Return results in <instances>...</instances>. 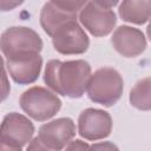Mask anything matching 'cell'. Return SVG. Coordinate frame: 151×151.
<instances>
[{
	"label": "cell",
	"mask_w": 151,
	"mask_h": 151,
	"mask_svg": "<svg viewBox=\"0 0 151 151\" xmlns=\"http://www.w3.org/2000/svg\"><path fill=\"white\" fill-rule=\"evenodd\" d=\"M90 76L91 65L86 60L52 59L45 66L44 83L57 94L78 99L84 96Z\"/></svg>",
	"instance_id": "cell-1"
},
{
	"label": "cell",
	"mask_w": 151,
	"mask_h": 151,
	"mask_svg": "<svg viewBox=\"0 0 151 151\" xmlns=\"http://www.w3.org/2000/svg\"><path fill=\"white\" fill-rule=\"evenodd\" d=\"M85 91L91 101L105 107L113 106L124 91L123 77L113 67L98 68L91 73Z\"/></svg>",
	"instance_id": "cell-2"
},
{
	"label": "cell",
	"mask_w": 151,
	"mask_h": 151,
	"mask_svg": "<svg viewBox=\"0 0 151 151\" xmlns=\"http://www.w3.org/2000/svg\"><path fill=\"white\" fill-rule=\"evenodd\" d=\"M44 42L40 35L26 26H12L0 35V51L6 59L40 53Z\"/></svg>",
	"instance_id": "cell-3"
},
{
	"label": "cell",
	"mask_w": 151,
	"mask_h": 151,
	"mask_svg": "<svg viewBox=\"0 0 151 151\" xmlns=\"http://www.w3.org/2000/svg\"><path fill=\"white\" fill-rule=\"evenodd\" d=\"M21 110L37 122L54 117L61 109V100L53 91L42 86H32L20 96Z\"/></svg>",
	"instance_id": "cell-4"
},
{
	"label": "cell",
	"mask_w": 151,
	"mask_h": 151,
	"mask_svg": "<svg viewBox=\"0 0 151 151\" xmlns=\"http://www.w3.org/2000/svg\"><path fill=\"white\" fill-rule=\"evenodd\" d=\"M34 134L33 123L18 112L7 113L0 124V150H22Z\"/></svg>",
	"instance_id": "cell-5"
},
{
	"label": "cell",
	"mask_w": 151,
	"mask_h": 151,
	"mask_svg": "<svg viewBox=\"0 0 151 151\" xmlns=\"http://www.w3.org/2000/svg\"><path fill=\"white\" fill-rule=\"evenodd\" d=\"M51 38L54 50L64 55L83 54L90 46V39L78 24V19L61 25Z\"/></svg>",
	"instance_id": "cell-6"
},
{
	"label": "cell",
	"mask_w": 151,
	"mask_h": 151,
	"mask_svg": "<svg viewBox=\"0 0 151 151\" xmlns=\"http://www.w3.org/2000/svg\"><path fill=\"white\" fill-rule=\"evenodd\" d=\"M77 133L73 119L61 117L42 124L38 131V139L44 144L46 151H59L74 138Z\"/></svg>",
	"instance_id": "cell-7"
},
{
	"label": "cell",
	"mask_w": 151,
	"mask_h": 151,
	"mask_svg": "<svg viewBox=\"0 0 151 151\" xmlns=\"http://www.w3.org/2000/svg\"><path fill=\"white\" fill-rule=\"evenodd\" d=\"M78 19L84 28L97 38L109 35L117 24L116 13L112 9L100 7L93 1L80 9Z\"/></svg>",
	"instance_id": "cell-8"
},
{
	"label": "cell",
	"mask_w": 151,
	"mask_h": 151,
	"mask_svg": "<svg viewBox=\"0 0 151 151\" xmlns=\"http://www.w3.org/2000/svg\"><path fill=\"white\" fill-rule=\"evenodd\" d=\"M112 118L109 112L88 107L78 117V133L86 140H100L111 134Z\"/></svg>",
	"instance_id": "cell-9"
},
{
	"label": "cell",
	"mask_w": 151,
	"mask_h": 151,
	"mask_svg": "<svg viewBox=\"0 0 151 151\" xmlns=\"http://www.w3.org/2000/svg\"><path fill=\"white\" fill-rule=\"evenodd\" d=\"M111 44L113 48L125 58L140 55L147 45L145 34L139 28L127 25H122L113 31Z\"/></svg>",
	"instance_id": "cell-10"
},
{
	"label": "cell",
	"mask_w": 151,
	"mask_h": 151,
	"mask_svg": "<svg viewBox=\"0 0 151 151\" xmlns=\"http://www.w3.org/2000/svg\"><path fill=\"white\" fill-rule=\"evenodd\" d=\"M6 66L14 83L19 85H29L37 81L40 76L42 58L40 53H34L19 58L7 59Z\"/></svg>",
	"instance_id": "cell-11"
},
{
	"label": "cell",
	"mask_w": 151,
	"mask_h": 151,
	"mask_svg": "<svg viewBox=\"0 0 151 151\" xmlns=\"http://www.w3.org/2000/svg\"><path fill=\"white\" fill-rule=\"evenodd\" d=\"M76 19H78L77 13H70L60 9L52 2H46L40 11V25L44 32L50 37H52L55 29L61 25Z\"/></svg>",
	"instance_id": "cell-12"
},
{
	"label": "cell",
	"mask_w": 151,
	"mask_h": 151,
	"mask_svg": "<svg viewBox=\"0 0 151 151\" xmlns=\"http://www.w3.org/2000/svg\"><path fill=\"white\" fill-rule=\"evenodd\" d=\"M120 19L134 25H144L151 14L150 0H122L118 8Z\"/></svg>",
	"instance_id": "cell-13"
},
{
	"label": "cell",
	"mask_w": 151,
	"mask_h": 151,
	"mask_svg": "<svg viewBox=\"0 0 151 151\" xmlns=\"http://www.w3.org/2000/svg\"><path fill=\"white\" fill-rule=\"evenodd\" d=\"M150 77H145L136 83L131 88L129 100L130 104L142 111H149L151 109V94H150Z\"/></svg>",
	"instance_id": "cell-14"
},
{
	"label": "cell",
	"mask_w": 151,
	"mask_h": 151,
	"mask_svg": "<svg viewBox=\"0 0 151 151\" xmlns=\"http://www.w3.org/2000/svg\"><path fill=\"white\" fill-rule=\"evenodd\" d=\"M50 2L66 12L77 13L88 2V0H50Z\"/></svg>",
	"instance_id": "cell-15"
},
{
	"label": "cell",
	"mask_w": 151,
	"mask_h": 151,
	"mask_svg": "<svg viewBox=\"0 0 151 151\" xmlns=\"http://www.w3.org/2000/svg\"><path fill=\"white\" fill-rule=\"evenodd\" d=\"M11 92V84L9 79L7 77V73L5 71V65H4V59L0 55V103L7 99L8 94Z\"/></svg>",
	"instance_id": "cell-16"
},
{
	"label": "cell",
	"mask_w": 151,
	"mask_h": 151,
	"mask_svg": "<svg viewBox=\"0 0 151 151\" xmlns=\"http://www.w3.org/2000/svg\"><path fill=\"white\" fill-rule=\"evenodd\" d=\"M25 0H0V12H9L22 5Z\"/></svg>",
	"instance_id": "cell-17"
},
{
	"label": "cell",
	"mask_w": 151,
	"mask_h": 151,
	"mask_svg": "<svg viewBox=\"0 0 151 151\" xmlns=\"http://www.w3.org/2000/svg\"><path fill=\"white\" fill-rule=\"evenodd\" d=\"M90 145H87L85 142L80 140V139H76V140H71L66 146L65 149L66 150H85V149H88Z\"/></svg>",
	"instance_id": "cell-18"
},
{
	"label": "cell",
	"mask_w": 151,
	"mask_h": 151,
	"mask_svg": "<svg viewBox=\"0 0 151 151\" xmlns=\"http://www.w3.org/2000/svg\"><path fill=\"white\" fill-rule=\"evenodd\" d=\"M118 1L119 0H93L94 4L104 8H112L118 4Z\"/></svg>",
	"instance_id": "cell-19"
},
{
	"label": "cell",
	"mask_w": 151,
	"mask_h": 151,
	"mask_svg": "<svg viewBox=\"0 0 151 151\" xmlns=\"http://www.w3.org/2000/svg\"><path fill=\"white\" fill-rule=\"evenodd\" d=\"M90 147L91 149H118L116 145H113L110 142H105V143H100V144H93Z\"/></svg>",
	"instance_id": "cell-20"
}]
</instances>
